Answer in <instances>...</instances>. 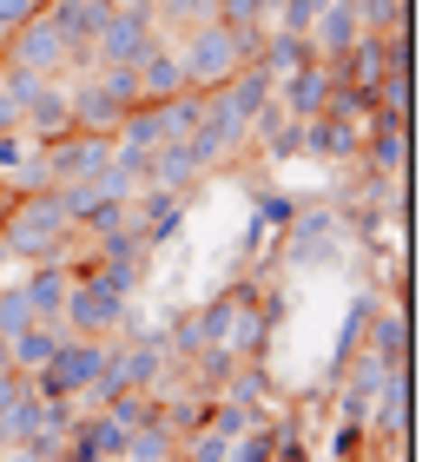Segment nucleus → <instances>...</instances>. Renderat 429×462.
Instances as JSON below:
<instances>
[{
    "instance_id": "nucleus-2",
    "label": "nucleus",
    "mask_w": 429,
    "mask_h": 462,
    "mask_svg": "<svg viewBox=\"0 0 429 462\" xmlns=\"http://www.w3.org/2000/svg\"><path fill=\"white\" fill-rule=\"evenodd\" d=\"M60 330L67 337H126L133 330V298L106 284L93 264H73V291L60 304Z\"/></svg>"
},
{
    "instance_id": "nucleus-5",
    "label": "nucleus",
    "mask_w": 429,
    "mask_h": 462,
    "mask_svg": "<svg viewBox=\"0 0 429 462\" xmlns=\"http://www.w3.org/2000/svg\"><path fill=\"white\" fill-rule=\"evenodd\" d=\"M410 396H416L410 364H390L383 383H377V403H370V423H363V430H377L383 443H403V436H410Z\"/></svg>"
},
{
    "instance_id": "nucleus-8",
    "label": "nucleus",
    "mask_w": 429,
    "mask_h": 462,
    "mask_svg": "<svg viewBox=\"0 0 429 462\" xmlns=\"http://www.w3.org/2000/svg\"><path fill=\"white\" fill-rule=\"evenodd\" d=\"M60 337H67V330H60V324H40V318H33V324H20L14 337H7V364H14L20 376H40V370L53 364Z\"/></svg>"
},
{
    "instance_id": "nucleus-10",
    "label": "nucleus",
    "mask_w": 429,
    "mask_h": 462,
    "mask_svg": "<svg viewBox=\"0 0 429 462\" xmlns=\"http://www.w3.org/2000/svg\"><path fill=\"white\" fill-rule=\"evenodd\" d=\"M363 33H396L403 27V0H350Z\"/></svg>"
},
{
    "instance_id": "nucleus-12",
    "label": "nucleus",
    "mask_w": 429,
    "mask_h": 462,
    "mask_svg": "<svg viewBox=\"0 0 429 462\" xmlns=\"http://www.w3.org/2000/svg\"><path fill=\"white\" fill-rule=\"evenodd\" d=\"M106 7H145V0H106Z\"/></svg>"
},
{
    "instance_id": "nucleus-11",
    "label": "nucleus",
    "mask_w": 429,
    "mask_h": 462,
    "mask_svg": "<svg viewBox=\"0 0 429 462\" xmlns=\"http://www.w3.org/2000/svg\"><path fill=\"white\" fill-rule=\"evenodd\" d=\"M20 324H33V310L20 298V284H0V337H14Z\"/></svg>"
},
{
    "instance_id": "nucleus-3",
    "label": "nucleus",
    "mask_w": 429,
    "mask_h": 462,
    "mask_svg": "<svg viewBox=\"0 0 429 462\" xmlns=\"http://www.w3.org/2000/svg\"><path fill=\"white\" fill-rule=\"evenodd\" d=\"M106 350H113V337H60L53 364L40 370L33 383L47 390L53 403H73V410H86V403H93V383L106 376Z\"/></svg>"
},
{
    "instance_id": "nucleus-1",
    "label": "nucleus",
    "mask_w": 429,
    "mask_h": 462,
    "mask_svg": "<svg viewBox=\"0 0 429 462\" xmlns=\"http://www.w3.org/2000/svg\"><path fill=\"white\" fill-rule=\"evenodd\" d=\"M0 245H7V258H20V264H67L73 245H79V225L67 212V199L47 185V192H20L7 205Z\"/></svg>"
},
{
    "instance_id": "nucleus-6",
    "label": "nucleus",
    "mask_w": 429,
    "mask_h": 462,
    "mask_svg": "<svg viewBox=\"0 0 429 462\" xmlns=\"http://www.w3.org/2000/svg\"><path fill=\"white\" fill-rule=\"evenodd\" d=\"M60 403H53V396L47 390H40L33 383V376H20V390L7 396V403H0V443H27V436L40 430V423H47V416H53Z\"/></svg>"
},
{
    "instance_id": "nucleus-4",
    "label": "nucleus",
    "mask_w": 429,
    "mask_h": 462,
    "mask_svg": "<svg viewBox=\"0 0 429 462\" xmlns=\"http://www.w3.org/2000/svg\"><path fill=\"white\" fill-rule=\"evenodd\" d=\"M0 67H14V73H40V79H60L73 67V47L60 40V27L47 14H33V20H20L14 33H0Z\"/></svg>"
},
{
    "instance_id": "nucleus-9",
    "label": "nucleus",
    "mask_w": 429,
    "mask_h": 462,
    "mask_svg": "<svg viewBox=\"0 0 429 462\" xmlns=\"http://www.w3.org/2000/svg\"><path fill=\"white\" fill-rule=\"evenodd\" d=\"M357 159H370V172L396 185L403 172H410V133H403V125H377V133H370V145H363Z\"/></svg>"
},
{
    "instance_id": "nucleus-7",
    "label": "nucleus",
    "mask_w": 429,
    "mask_h": 462,
    "mask_svg": "<svg viewBox=\"0 0 429 462\" xmlns=\"http://www.w3.org/2000/svg\"><path fill=\"white\" fill-rule=\"evenodd\" d=\"M67 291H73V264H27V278H20V298H27L40 324H60Z\"/></svg>"
}]
</instances>
